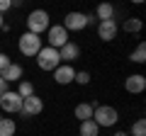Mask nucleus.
I'll return each mask as SVG.
<instances>
[{
    "label": "nucleus",
    "instance_id": "14",
    "mask_svg": "<svg viewBox=\"0 0 146 136\" xmlns=\"http://www.w3.org/2000/svg\"><path fill=\"white\" fill-rule=\"evenodd\" d=\"M95 102L90 105V102H80V105H76V110H73V117L78 121H88V119H93V110H95Z\"/></svg>",
    "mask_w": 146,
    "mask_h": 136
},
{
    "label": "nucleus",
    "instance_id": "9",
    "mask_svg": "<svg viewBox=\"0 0 146 136\" xmlns=\"http://www.w3.org/2000/svg\"><path fill=\"white\" fill-rule=\"evenodd\" d=\"M58 58H61V63H68V66H71L73 61H78V58H80V46L76 42L63 44V46L58 49Z\"/></svg>",
    "mask_w": 146,
    "mask_h": 136
},
{
    "label": "nucleus",
    "instance_id": "12",
    "mask_svg": "<svg viewBox=\"0 0 146 136\" xmlns=\"http://www.w3.org/2000/svg\"><path fill=\"white\" fill-rule=\"evenodd\" d=\"M98 37L102 42H112L117 37V22L115 20H107V22H98Z\"/></svg>",
    "mask_w": 146,
    "mask_h": 136
},
{
    "label": "nucleus",
    "instance_id": "22",
    "mask_svg": "<svg viewBox=\"0 0 146 136\" xmlns=\"http://www.w3.org/2000/svg\"><path fill=\"white\" fill-rule=\"evenodd\" d=\"M73 83L88 85V83H90V73H88V71H76V78H73Z\"/></svg>",
    "mask_w": 146,
    "mask_h": 136
},
{
    "label": "nucleus",
    "instance_id": "6",
    "mask_svg": "<svg viewBox=\"0 0 146 136\" xmlns=\"http://www.w3.org/2000/svg\"><path fill=\"white\" fill-rule=\"evenodd\" d=\"M0 110L7 112V114H20V110H22V97L15 92V90H7V92L0 97Z\"/></svg>",
    "mask_w": 146,
    "mask_h": 136
},
{
    "label": "nucleus",
    "instance_id": "17",
    "mask_svg": "<svg viewBox=\"0 0 146 136\" xmlns=\"http://www.w3.org/2000/svg\"><path fill=\"white\" fill-rule=\"evenodd\" d=\"M80 136H100V126L95 124L93 119L80 121Z\"/></svg>",
    "mask_w": 146,
    "mask_h": 136
},
{
    "label": "nucleus",
    "instance_id": "25",
    "mask_svg": "<svg viewBox=\"0 0 146 136\" xmlns=\"http://www.w3.org/2000/svg\"><path fill=\"white\" fill-rule=\"evenodd\" d=\"M7 90H10V88H7V83H5V80H3V78H0V97H3V95H5Z\"/></svg>",
    "mask_w": 146,
    "mask_h": 136
},
{
    "label": "nucleus",
    "instance_id": "1",
    "mask_svg": "<svg viewBox=\"0 0 146 136\" xmlns=\"http://www.w3.org/2000/svg\"><path fill=\"white\" fill-rule=\"evenodd\" d=\"M49 27H51V20H49L46 10H32L29 15H27V32H29V34L42 37Z\"/></svg>",
    "mask_w": 146,
    "mask_h": 136
},
{
    "label": "nucleus",
    "instance_id": "23",
    "mask_svg": "<svg viewBox=\"0 0 146 136\" xmlns=\"http://www.w3.org/2000/svg\"><path fill=\"white\" fill-rule=\"evenodd\" d=\"M10 56H7V53H3V51H0V73H3V71H5V68L7 66H10Z\"/></svg>",
    "mask_w": 146,
    "mask_h": 136
},
{
    "label": "nucleus",
    "instance_id": "8",
    "mask_svg": "<svg viewBox=\"0 0 146 136\" xmlns=\"http://www.w3.org/2000/svg\"><path fill=\"white\" fill-rule=\"evenodd\" d=\"M42 110H44V102H42V97H36V92H34L32 97H25V100H22L20 114H22V117H36V114H42Z\"/></svg>",
    "mask_w": 146,
    "mask_h": 136
},
{
    "label": "nucleus",
    "instance_id": "24",
    "mask_svg": "<svg viewBox=\"0 0 146 136\" xmlns=\"http://www.w3.org/2000/svg\"><path fill=\"white\" fill-rule=\"evenodd\" d=\"M12 7V0H0V15H3V12H7Z\"/></svg>",
    "mask_w": 146,
    "mask_h": 136
},
{
    "label": "nucleus",
    "instance_id": "20",
    "mask_svg": "<svg viewBox=\"0 0 146 136\" xmlns=\"http://www.w3.org/2000/svg\"><path fill=\"white\" fill-rule=\"evenodd\" d=\"M141 27H144V22L139 20V17H129V20H124V32H141Z\"/></svg>",
    "mask_w": 146,
    "mask_h": 136
},
{
    "label": "nucleus",
    "instance_id": "3",
    "mask_svg": "<svg viewBox=\"0 0 146 136\" xmlns=\"http://www.w3.org/2000/svg\"><path fill=\"white\" fill-rule=\"evenodd\" d=\"M36 66L42 68V71H56L58 66H61V58H58V51L56 49H51V46H42V51L36 53Z\"/></svg>",
    "mask_w": 146,
    "mask_h": 136
},
{
    "label": "nucleus",
    "instance_id": "13",
    "mask_svg": "<svg viewBox=\"0 0 146 136\" xmlns=\"http://www.w3.org/2000/svg\"><path fill=\"white\" fill-rule=\"evenodd\" d=\"M22 73H25V71H22L20 63H10V66H7L5 71L0 73V78H3L7 85H10V83H20V80H22Z\"/></svg>",
    "mask_w": 146,
    "mask_h": 136
},
{
    "label": "nucleus",
    "instance_id": "26",
    "mask_svg": "<svg viewBox=\"0 0 146 136\" xmlns=\"http://www.w3.org/2000/svg\"><path fill=\"white\" fill-rule=\"evenodd\" d=\"M3 27H5V17L0 15V29H3Z\"/></svg>",
    "mask_w": 146,
    "mask_h": 136
},
{
    "label": "nucleus",
    "instance_id": "7",
    "mask_svg": "<svg viewBox=\"0 0 146 136\" xmlns=\"http://www.w3.org/2000/svg\"><path fill=\"white\" fill-rule=\"evenodd\" d=\"M63 29L66 32H80L88 27V15L85 12H68L66 17H63Z\"/></svg>",
    "mask_w": 146,
    "mask_h": 136
},
{
    "label": "nucleus",
    "instance_id": "11",
    "mask_svg": "<svg viewBox=\"0 0 146 136\" xmlns=\"http://www.w3.org/2000/svg\"><path fill=\"white\" fill-rule=\"evenodd\" d=\"M73 78H76V68L68 66V63H61V66L54 71V80H56L58 85H68V83H73Z\"/></svg>",
    "mask_w": 146,
    "mask_h": 136
},
{
    "label": "nucleus",
    "instance_id": "16",
    "mask_svg": "<svg viewBox=\"0 0 146 136\" xmlns=\"http://www.w3.org/2000/svg\"><path fill=\"white\" fill-rule=\"evenodd\" d=\"M15 131H17L15 119H10V117H3L0 119V136H15Z\"/></svg>",
    "mask_w": 146,
    "mask_h": 136
},
{
    "label": "nucleus",
    "instance_id": "2",
    "mask_svg": "<svg viewBox=\"0 0 146 136\" xmlns=\"http://www.w3.org/2000/svg\"><path fill=\"white\" fill-rule=\"evenodd\" d=\"M93 121L102 129V126H115L117 121H119V112L115 110V107L110 105H98L93 110Z\"/></svg>",
    "mask_w": 146,
    "mask_h": 136
},
{
    "label": "nucleus",
    "instance_id": "15",
    "mask_svg": "<svg viewBox=\"0 0 146 136\" xmlns=\"http://www.w3.org/2000/svg\"><path fill=\"white\" fill-rule=\"evenodd\" d=\"M95 20H100V22L115 20V7L110 5V3H102V5H98V10H95Z\"/></svg>",
    "mask_w": 146,
    "mask_h": 136
},
{
    "label": "nucleus",
    "instance_id": "18",
    "mask_svg": "<svg viewBox=\"0 0 146 136\" xmlns=\"http://www.w3.org/2000/svg\"><path fill=\"white\" fill-rule=\"evenodd\" d=\"M17 95H20L22 100L25 97H32V95H34V85L29 83V80H20V83H17V90H15Z\"/></svg>",
    "mask_w": 146,
    "mask_h": 136
},
{
    "label": "nucleus",
    "instance_id": "21",
    "mask_svg": "<svg viewBox=\"0 0 146 136\" xmlns=\"http://www.w3.org/2000/svg\"><path fill=\"white\" fill-rule=\"evenodd\" d=\"M131 136H146V121L144 119H136L131 124Z\"/></svg>",
    "mask_w": 146,
    "mask_h": 136
},
{
    "label": "nucleus",
    "instance_id": "27",
    "mask_svg": "<svg viewBox=\"0 0 146 136\" xmlns=\"http://www.w3.org/2000/svg\"><path fill=\"white\" fill-rule=\"evenodd\" d=\"M115 136H129V134H127V131H117Z\"/></svg>",
    "mask_w": 146,
    "mask_h": 136
},
{
    "label": "nucleus",
    "instance_id": "19",
    "mask_svg": "<svg viewBox=\"0 0 146 136\" xmlns=\"http://www.w3.org/2000/svg\"><path fill=\"white\" fill-rule=\"evenodd\" d=\"M129 61H134V63H144V61H146V44H144V42H141L139 46L129 53Z\"/></svg>",
    "mask_w": 146,
    "mask_h": 136
},
{
    "label": "nucleus",
    "instance_id": "10",
    "mask_svg": "<svg viewBox=\"0 0 146 136\" xmlns=\"http://www.w3.org/2000/svg\"><path fill=\"white\" fill-rule=\"evenodd\" d=\"M124 90H127V92H131V95L144 92V90H146V78L141 73H131L129 78L124 80Z\"/></svg>",
    "mask_w": 146,
    "mask_h": 136
},
{
    "label": "nucleus",
    "instance_id": "5",
    "mask_svg": "<svg viewBox=\"0 0 146 136\" xmlns=\"http://www.w3.org/2000/svg\"><path fill=\"white\" fill-rule=\"evenodd\" d=\"M46 42H49L46 46H51V49H56V51H58V49H61L63 44H68L71 39H68V32L63 29L61 24H54V27H49V29H46Z\"/></svg>",
    "mask_w": 146,
    "mask_h": 136
},
{
    "label": "nucleus",
    "instance_id": "4",
    "mask_svg": "<svg viewBox=\"0 0 146 136\" xmlns=\"http://www.w3.org/2000/svg\"><path fill=\"white\" fill-rule=\"evenodd\" d=\"M17 46H20V53H25V56H36V53L42 51V37H36V34H29V32H25L20 37V42H17Z\"/></svg>",
    "mask_w": 146,
    "mask_h": 136
},
{
    "label": "nucleus",
    "instance_id": "28",
    "mask_svg": "<svg viewBox=\"0 0 146 136\" xmlns=\"http://www.w3.org/2000/svg\"><path fill=\"white\" fill-rule=\"evenodd\" d=\"M0 119H3V117H0Z\"/></svg>",
    "mask_w": 146,
    "mask_h": 136
}]
</instances>
